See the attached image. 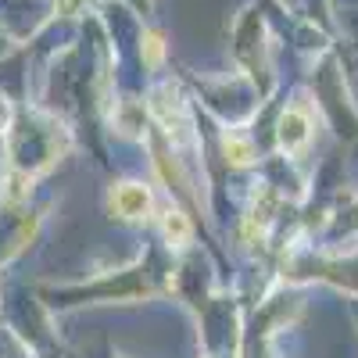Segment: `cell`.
<instances>
[{"label":"cell","instance_id":"277c9868","mask_svg":"<svg viewBox=\"0 0 358 358\" xmlns=\"http://www.w3.org/2000/svg\"><path fill=\"white\" fill-rule=\"evenodd\" d=\"M222 147H226V158H229L233 165H248V162L255 158V147H251L244 136H226Z\"/></svg>","mask_w":358,"mask_h":358},{"label":"cell","instance_id":"6da1fadb","mask_svg":"<svg viewBox=\"0 0 358 358\" xmlns=\"http://www.w3.org/2000/svg\"><path fill=\"white\" fill-rule=\"evenodd\" d=\"M276 136H280V147H283L287 155H301L305 147H308V140H312V122H308V115H305L301 108H287V111L280 115Z\"/></svg>","mask_w":358,"mask_h":358},{"label":"cell","instance_id":"3957f363","mask_svg":"<svg viewBox=\"0 0 358 358\" xmlns=\"http://www.w3.org/2000/svg\"><path fill=\"white\" fill-rule=\"evenodd\" d=\"M162 229L169 236V244H176V248H187L190 244V222H187L183 212H169L165 222H162Z\"/></svg>","mask_w":358,"mask_h":358},{"label":"cell","instance_id":"7a4b0ae2","mask_svg":"<svg viewBox=\"0 0 358 358\" xmlns=\"http://www.w3.org/2000/svg\"><path fill=\"white\" fill-rule=\"evenodd\" d=\"M111 212L118 219H147L151 212V190L140 187V183H122L115 194H111Z\"/></svg>","mask_w":358,"mask_h":358},{"label":"cell","instance_id":"5b68a950","mask_svg":"<svg viewBox=\"0 0 358 358\" xmlns=\"http://www.w3.org/2000/svg\"><path fill=\"white\" fill-rule=\"evenodd\" d=\"M162 54H165L162 36H158V33H147V36H143V62H147V65H158Z\"/></svg>","mask_w":358,"mask_h":358}]
</instances>
